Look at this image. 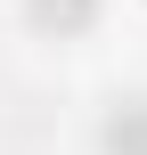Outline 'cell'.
<instances>
[{
  "label": "cell",
  "mask_w": 147,
  "mask_h": 155,
  "mask_svg": "<svg viewBox=\"0 0 147 155\" xmlns=\"http://www.w3.org/2000/svg\"><path fill=\"white\" fill-rule=\"evenodd\" d=\"M106 147H115V155H147V98L123 106V114L106 123Z\"/></svg>",
  "instance_id": "obj_1"
},
{
  "label": "cell",
  "mask_w": 147,
  "mask_h": 155,
  "mask_svg": "<svg viewBox=\"0 0 147 155\" xmlns=\"http://www.w3.org/2000/svg\"><path fill=\"white\" fill-rule=\"evenodd\" d=\"M90 8H98V0H33V16H41V25H57V33L90 25Z\"/></svg>",
  "instance_id": "obj_2"
}]
</instances>
